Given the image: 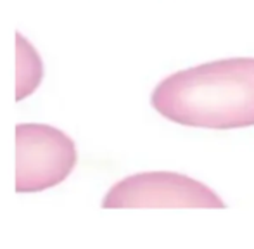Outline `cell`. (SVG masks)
<instances>
[{
  "instance_id": "6da1fadb",
  "label": "cell",
  "mask_w": 254,
  "mask_h": 249,
  "mask_svg": "<svg viewBox=\"0 0 254 249\" xmlns=\"http://www.w3.org/2000/svg\"><path fill=\"white\" fill-rule=\"evenodd\" d=\"M152 108L178 124L214 130L254 126V58L204 62L164 78Z\"/></svg>"
},
{
  "instance_id": "7a4b0ae2",
  "label": "cell",
  "mask_w": 254,
  "mask_h": 249,
  "mask_svg": "<svg viewBox=\"0 0 254 249\" xmlns=\"http://www.w3.org/2000/svg\"><path fill=\"white\" fill-rule=\"evenodd\" d=\"M76 165V147L69 135L49 124L16 126V190L40 192L59 186Z\"/></svg>"
},
{
  "instance_id": "3957f363",
  "label": "cell",
  "mask_w": 254,
  "mask_h": 249,
  "mask_svg": "<svg viewBox=\"0 0 254 249\" xmlns=\"http://www.w3.org/2000/svg\"><path fill=\"white\" fill-rule=\"evenodd\" d=\"M104 209L116 208H227L207 186L175 172L127 177L107 190Z\"/></svg>"
}]
</instances>
